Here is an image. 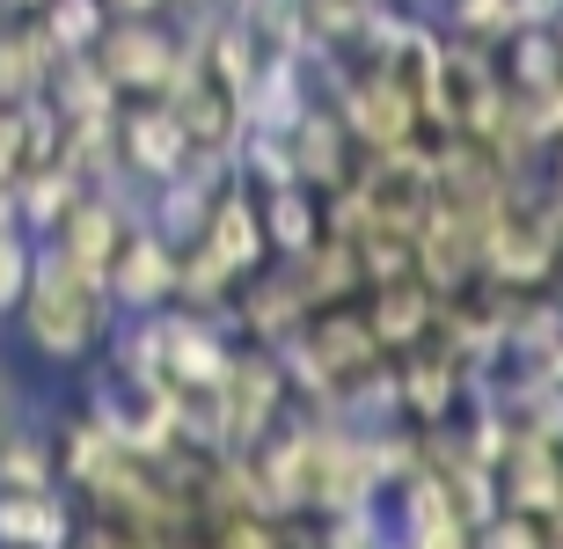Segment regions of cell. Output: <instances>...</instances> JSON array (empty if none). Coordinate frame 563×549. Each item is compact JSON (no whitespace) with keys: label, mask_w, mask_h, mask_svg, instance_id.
Instances as JSON below:
<instances>
[{"label":"cell","mask_w":563,"mask_h":549,"mask_svg":"<svg viewBox=\"0 0 563 549\" xmlns=\"http://www.w3.org/2000/svg\"><path fill=\"white\" fill-rule=\"evenodd\" d=\"M8 322H15V338H22L30 360H44L52 374H81L110 344V330H118V300H110V286L96 272L66 264L52 242H37L30 294H22V308Z\"/></svg>","instance_id":"obj_1"},{"label":"cell","mask_w":563,"mask_h":549,"mask_svg":"<svg viewBox=\"0 0 563 549\" xmlns=\"http://www.w3.org/2000/svg\"><path fill=\"white\" fill-rule=\"evenodd\" d=\"M81 418L103 425L125 454L154 462L176 440V388L162 374H146V366H125V360H110V352H96L81 366Z\"/></svg>","instance_id":"obj_2"},{"label":"cell","mask_w":563,"mask_h":549,"mask_svg":"<svg viewBox=\"0 0 563 549\" xmlns=\"http://www.w3.org/2000/svg\"><path fill=\"white\" fill-rule=\"evenodd\" d=\"M96 66L118 88V103H154L190 66V37L176 15H110V30L96 37Z\"/></svg>","instance_id":"obj_3"},{"label":"cell","mask_w":563,"mask_h":549,"mask_svg":"<svg viewBox=\"0 0 563 549\" xmlns=\"http://www.w3.org/2000/svg\"><path fill=\"white\" fill-rule=\"evenodd\" d=\"M505 110V81H498V44H468L446 37L432 59V88H424V132H483L498 125Z\"/></svg>","instance_id":"obj_4"},{"label":"cell","mask_w":563,"mask_h":549,"mask_svg":"<svg viewBox=\"0 0 563 549\" xmlns=\"http://www.w3.org/2000/svg\"><path fill=\"white\" fill-rule=\"evenodd\" d=\"M212 403H220V440L228 447H256L264 432H278L300 410L278 352L272 344H250V338H234V360H228V374L212 381Z\"/></svg>","instance_id":"obj_5"},{"label":"cell","mask_w":563,"mask_h":549,"mask_svg":"<svg viewBox=\"0 0 563 549\" xmlns=\"http://www.w3.org/2000/svg\"><path fill=\"white\" fill-rule=\"evenodd\" d=\"M322 103L336 110V125L352 132L358 154L374 147H402V140H424V110L418 96L402 81H388L380 66H358V74H344V81H330V96Z\"/></svg>","instance_id":"obj_6"},{"label":"cell","mask_w":563,"mask_h":549,"mask_svg":"<svg viewBox=\"0 0 563 549\" xmlns=\"http://www.w3.org/2000/svg\"><path fill=\"white\" fill-rule=\"evenodd\" d=\"M498 506L527 513V520H563V440L512 418L498 454Z\"/></svg>","instance_id":"obj_7"},{"label":"cell","mask_w":563,"mask_h":549,"mask_svg":"<svg viewBox=\"0 0 563 549\" xmlns=\"http://www.w3.org/2000/svg\"><path fill=\"white\" fill-rule=\"evenodd\" d=\"M110 140H118V176H132L140 190L184 176V162H190V140L176 132V118H168L162 96H154V103H118Z\"/></svg>","instance_id":"obj_8"},{"label":"cell","mask_w":563,"mask_h":549,"mask_svg":"<svg viewBox=\"0 0 563 549\" xmlns=\"http://www.w3.org/2000/svg\"><path fill=\"white\" fill-rule=\"evenodd\" d=\"M168 118H176V132H184L190 140V154H228L234 162V147H242V96H234V88H220L206 74V66L190 59L184 74H176V81H168Z\"/></svg>","instance_id":"obj_9"},{"label":"cell","mask_w":563,"mask_h":549,"mask_svg":"<svg viewBox=\"0 0 563 549\" xmlns=\"http://www.w3.org/2000/svg\"><path fill=\"white\" fill-rule=\"evenodd\" d=\"M103 286L118 300V316H162V308H176V242H162L146 220H132L118 256H110Z\"/></svg>","instance_id":"obj_10"},{"label":"cell","mask_w":563,"mask_h":549,"mask_svg":"<svg viewBox=\"0 0 563 549\" xmlns=\"http://www.w3.org/2000/svg\"><path fill=\"white\" fill-rule=\"evenodd\" d=\"M198 250L220 264V272L242 286V278H256L264 264H272V242H264V212H256V190L242 184V176H228V184L212 190V212L206 228H198Z\"/></svg>","instance_id":"obj_11"},{"label":"cell","mask_w":563,"mask_h":549,"mask_svg":"<svg viewBox=\"0 0 563 549\" xmlns=\"http://www.w3.org/2000/svg\"><path fill=\"white\" fill-rule=\"evenodd\" d=\"M132 220H140V206H132V198H118V190H96V184H88L81 198L66 206V220H59V228L44 234V242H52V250H59L66 264H81V272H96V278H103Z\"/></svg>","instance_id":"obj_12"},{"label":"cell","mask_w":563,"mask_h":549,"mask_svg":"<svg viewBox=\"0 0 563 549\" xmlns=\"http://www.w3.org/2000/svg\"><path fill=\"white\" fill-rule=\"evenodd\" d=\"M396 396H402V425H454L468 410V366L439 344H418L396 360Z\"/></svg>","instance_id":"obj_13"},{"label":"cell","mask_w":563,"mask_h":549,"mask_svg":"<svg viewBox=\"0 0 563 549\" xmlns=\"http://www.w3.org/2000/svg\"><path fill=\"white\" fill-rule=\"evenodd\" d=\"M358 308H366V330L380 338V352H388V360H402V352H418V344L432 338L439 294L424 286L418 272H402V278H380V286H366V294H358Z\"/></svg>","instance_id":"obj_14"},{"label":"cell","mask_w":563,"mask_h":549,"mask_svg":"<svg viewBox=\"0 0 563 549\" xmlns=\"http://www.w3.org/2000/svg\"><path fill=\"white\" fill-rule=\"evenodd\" d=\"M286 154H292V184H308V190H336V184H352V132L336 125V110L330 103H308L300 118L286 125Z\"/></svg>","instance_id":"obj_15"},{"label":"cell","mask_w":563,"mask_h":549,"mask_svg":"<svg viewBox=\"0 0 563 549\" xmlns=\"http://www.w3.org/2000/svg\"><path fill=\"white\" fill-rule=\"evenodd\" d=\"M308 316H314V308L300 300V286H292L286 264H264L256 278H242V286H234V338H250V344L292 338Z\"/></svg>","instance_id":"obj_16"},{"label":"cell","mask_w":563,"mask_h":549,"mask_svg":"<svg viewBox=\"0 0 563 549\" xmlns=\"http://www.w3.org/2000/svg\"><path fill=\"white\" fill-rule=\"evenodd\" d=\"M81 506L74 491H0V549H59L74 535Z\"/></svg>","instance_id":"obj_17"},{"label":"cell","mask_w":563,"mask_h":549,"mask_svg":"<svg viewBox=\"0 0 563 549\" xmlns=\"http://www.w3.org/2000/svg\"><path fill=\"white\" fill-rule=\"evenodd\" d=\"M52 37H44L37 15H8L0 22V110H22L44 96V74H52Z\"/></svg>","instance_id":"obj_18"},{"label":"cell","mask_w":563,"mask_h":549,"mask_svg":"<svg viewBox=\"0 0 563 549\" xmlns=\"http://www.w3.org/2000/svg\"><path fill=\"white\" fill-rule=\"evenodd\" d=\"M44 103L59 110L66 125H110V118H118V88L103 81L96 52H74V59H52V74H44Z\"/></svg>","instance_id":"obj_19"},{"label":"cell","mask_w":563,"mask_h":549,"mask_svg":"<svg viewBox=\"0 0 563 549\" xmlns=\"http://www.w3.org/2000/svg\"><path fill=\"white\" fill-rule=\"evenodd\" d=\"M272 264H278V256H272ZM286 272H292V286H300L308 308H336V300L366 294V272H358L352 242H336V234H322V242L300 250V256H286Z\"/></svg>","instance_id":"obj_20"},{"label":"cell","mask_w":563,"mask_h":549,"mask_svg":"<svg viewBox=\"0 0 563 549\" xmlns=\"http://www.w3.org/2000/svg\"><path fill=\"white\" fill-rule=\"evenodd\" d=\"M81 190H88V176L74 169V162H37V169H22L15 176V228L30 234V242H44Z\"/></svg>","instance_id":"obj_21"},{"label":"cell","mask_w":563,"mask_h":549,"mask_svg":"<svg viewBox=\"0 0 563 549\" xmlns=\"http://www.w3.org/2000/svg\"><path fill=\"white\" fill-rule=\"evenodd\" d=\"M256 212H264V242H272L278 264L322 242V190H308V184H272V190H256Z\"/></svg>","instance_id":"obj_22"},{"label":"cell","mask_w":563,"mask_h":549,"mask_svg":"<svg viewBox=\"0 0 563 549\" xmlns=\"http://www.w3.org/2000/svg\"><path fill=\"white\" fill-rule=\"evenodd\" d=\"M59 462H52V418H37L22 403L15 425H0V491H52Z\"/></svg>","instance_id":"obj_23"},{"label":"cell","mask_w":563,"mask_h":549,"mask_svg":"<svg viewBox=\"0 0 563 549\" xmlns=\"http://www.w3.org/2000/svg\"><path fill=\"white\" fill-rule=\"evenodd\" d=\"M37 22H44V37H52V52L74 59V52H96V37L110 30V8L103 0H44Z\"/></svg>","instance_id":"obj_24"},{"label":"cell","mask_w":563,"mask_h":549,"mask_svg":"<svg viewBox=\"0 0 563 549\" xmlns=\"http://www.w3.org/2000/svg\"><path fill=\"white\" fill-rule=\"evenodd\" d=\"M30 272H37V242L22 228H0V330H8V316L30 294Z\"/></svg>","instance_id":"obj_25"},{"label":"cell","mask_w":563,"mask_h":549,"mask_svg":"<svg viewBox=\"0 0 563 549\" xmlns=\"http://www.w3.org/2000/svg\"><path fill=\"white\" fill-rule=\"evenodd\" d=\"M476 549H556V520H527V513H490L476 528Z\"/></svg>","instance_id":"obj_26"},{"label":"cell","mask_w":563,"mask_h":549,"mask_svg":"<svg viewBox=\"0 0 563 549\" xmlns=\"http://www.w3.org/2000/svg\"><path fill=\"white\" fill-rule=\"evenodd\" d=\"M402 549H476L468 520H424V528H402Z\"/></svg>","instance_id":"obj_27"},{"label":"cell","mask_w":563,"mask_h":549,"mask_svg":"<svg viewBox=\"0 0 563 549\" xmlns=\"http://www.w3.org/2000/svg\"><path fill=\"white\" fill-rule=\"evenodd\" d=\"M22 176V110H0V184Z\"/></svg>","instance_id":"obj_28"},{"label":"cell","mask_w":563,"mask_h":549,"mask_svg":"<svg viewBox=\"0 0 563 549\" xmlns=\"http://www.w3.org/2000/svg\"><path fill=\"white\" fill-rule=\"evenodd\" d=\"M22 403H30V396H22V388H15V374L0 366V425H15V418H22Z\"/></svg>","instance_id":"obj_29"},{"label":"cell","mask_w":563,"mask_h":549,"mask_svg":"<svg viewBox=\"0 0 563 549\" xmlns=\"http://www.w3.org/2000/svg\"><path fill=\"white\" fill-rule=\"evenodd\" d=\"M110 15H176V0H103Z\"/></svg>","instance_id":"obj_30"},{"label":"cell","mask_w":563,"mask_h":549,"mask_svg":"<svg viewBox=\"0 0 563 549\" xmlns=\"http://www.w3.org/2000/svg\"><path fill=\"white\" fill-rule=\"evenodd\" d=\"M542 381H549V396H556V410H563V352H556V360L542 366Z\"/></svg>","instance_id":"obj_31"},{"label":"cell","mask_w":563,"mask_h":549,"mask_svg":"<svg viewBox=\"0 0 563 549\" xmlns=\"http://www.w3.org/2000/svg\"><path fill=\"white\" fill-rule=\"evenodd\" d=\"M8 8H15V15H37V8H44V0H8Z\"/></svg>","instance_id":"obj_32"},{"label":"cell","mask_w":563,"mask_h":549,"mask_svg":"<svg viewBox=\"0 0 563 549\" xmlns=\"http://www.w3.org/2000/svg\"><path fill=\"white\" fill-rule=\"evenodd\" d=\"M549 30H556V52H563V15H556V22H549Z\"/></svg>","instance_id":"obj_33"},{"label":"cell","mask_w":563,"mask_h":549,"mask_svg":"<svg viewBox=\"0 0 563 549\" xmlns=\"http://www.w3.org/2000/svg\"><path fill=\"white\" fill-rule=\"evenodd\" d=\"M556 549H563V528H556Z\"/></svg>","instance_id":"obj_34"}]
</instances>
